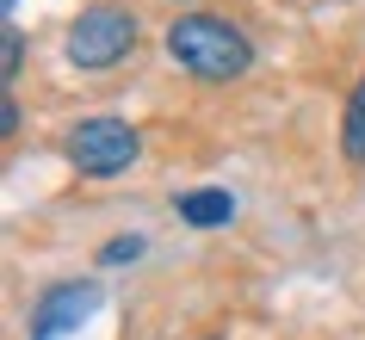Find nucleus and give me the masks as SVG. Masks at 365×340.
<instances>
[{
  "instance_id": "8",
  "label": "nucleus",
  "mask_w": 365,
  "mask_h": 340,
  "mask_svg": "<svg viewBox=\"0 0 365 340\" xmlns=\"http://www.w3.org/2000/svg\"><path fill=\"white\" fill-rule=\"evenodd\" d=\"M136 254H143V235H118V242L99 247V266H130Z\"/></svg>"
},
{
  "instance_id": "5",
  "label": "nucleus",
  "mask_w": 365,
  "mask_h": 340,
  "mask_svg": "<svg viewBox=\"0 0 365 340\" xmlns=\"http://www.w3.org/2000/svg\"><path fill=\"white\" fill-rule=\"evenodd\" d=\"M180 223H192V229H230L235 223V192L223 186H198V192H180Z\"/></svg>"
},
{
  "instance_id": "10",
  "label": "nucleus",
  "mask_w": 365,
  "mask_h": 340,
  "mask_svg": "<svg viewBox=\"0 0 365 340\" xmlns=\"http://www.w3.org/2000/svg\"><path fill=\"white\" fill-rule=\"evenodd\" d=\"M0 6H6V13H13V6H19V0H0Z\"/></svg>"
},
{
  "instance_id": "6",
  "label": "nucleus",
  "mask_w": 365,
  "mask_h": 340,
  "mask_svg": "<svg viewBox=\"0 0 365 340\" xmlns=\"http://www.w3.org/2000/svg\"><path fill=\"white\" fill-rule=\"evenodd\" d=\"M341 155L353 168H365V75H359V87L346 93V112H341Z\"/></svg>"
},
{
  "instance_id": "3",
  "label": "nucleus",
  "mask_w": 365,
  "mask_h": 340,
  "mask_svg": "<svg viewBox=\"0 0 365 340\" xmlns=\"http://www.w3.org/2000/svg\"><path fill=\"white\" fill-rule=\"evenodd\" d=\"M62 155H68V168L81 180H118V173H130L143 161V136L124 118H81L62 136Z\"/></svg>"
},
{
  "instance_id": "7",
  "label": "nucleus",
  "mask_w": 365,
  "mask_h": 340,
  "mask_svg": "<svg viewBox=\"0 0 365 340\" xmlns=\"http://www.w3.org/2000/svg\"><path fill=\"white\" fill-rule=\"evenodd\" d=\"M0 75H6V93H13V81H19V68H25V38L19 31H13V25H6V38H0Z\"/></svg>"
},
{
  "instance_id": "4",
  "label": "nucleus",
  "mask_w": 365,
  "mask_h": 340,
  "mask_svg": "<svg viewBox=\"0 0 365 340\" xmlns=\"http://www.w3.org/2000/svg\"><path fill=\"white\" fill-rule=\"evenodd\" d=\"M93 309H99V284L93 279H56V284H43L38 303H31V340L81 334Z\"/></svg>"
},
{
  "instance_id": "1",
  "label": "nucleus",
  "mask_w": 365,
  "mask_h": 340,
  "mask_svg": "<svg viewBox=\"0 0 365 340\" xmlns=\"http://www.w3.org/2000/svg\"><path fill=\"white\" fill-rule=\"evenodd\" d=\"M168 62L180 75L205 81V87H223V81H242L254 68V43L242 25H230L223 13H173L168 38H161Z\"/></svg>"
},
{
  "instance_id": "9",
  "label": "nucleus",
  "mask_w": 365,
  "mask_h": 340,
  "mask_svg": "<svg viewBox=\"0 0 365 340\" xmlns=\"http://www.w3.org/2000/svg\"><path fill=\"white\" fill-rule=\"evenodd\" d=\"M13 130H19V99L6 93L0 99V136H13Z\"/></svg>"
},
{
  "instance_id": "11",
  "label": "nucleus",
  "mask_w": 365,
  "mask_h": 340,
  "mask_svg": "<svg viewBox=\"0 0 365 340\" xmlns=\"http://www.w3.org/2000/svg\"><path fill=\"white\" fill-rule=\"evenodd\" d=\"M173 6H180V0H173Z\"/></svg>"
},
{
  "instance_id": "2",
  "label": "nucleus",
  "mask_w": 365,
  "mask_h": 340,
  "mask_svg": "<svg viewBox=\"0 0 365 340\" xmlns=\"http://www.w3.org/2000/svg\"><path fill=\"white\" fill-rule=\"evenodd\" d=\"M136 38H143V25H136V13L124 0H93V6H81L75 19H68L62 56H68V68H81V75H106V68H118V62L136 50Z\"/></svg>"
}]
</instances>
